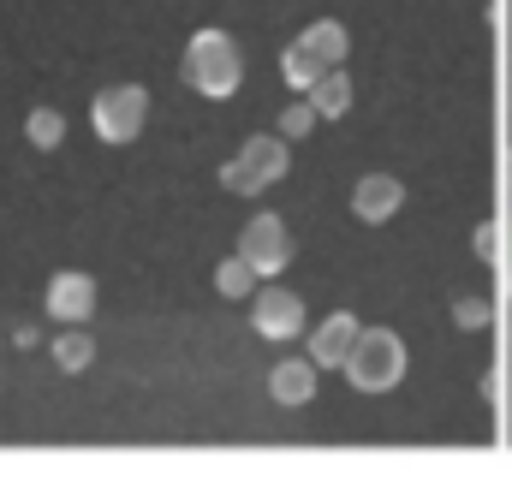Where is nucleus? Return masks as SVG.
Wrapping results in <instances>:
<instances>
[{"mask_svg": "<svg viewBox=\"0 0 512 482\" xmlns=\"http://www.w3.org/2000/svg\"><path fill=\"white\" fill-rule=\"evenodd\" d=\"M24 137H30L36 149H60V137H66V120H60L54 108H36V114L24 120Z\"/></svg>", "mask_w": 512, "mask_h": 482, "instance_id": "2eb2a0df", "label": "nucleus"}, {"mask_svg": "<svg viewBox=\"0 0 512 482\" xmlns=\"http://www.w3.org/2000/svg\"><path fill=\"white\" fill-rule=\"evenodd\" d=\"M251 322L262 340H298L304 334V298L286 286H256L251 292Z\"/></svg>", "mask_w": 512, "mask_h": 482, "instance_id": "0eeeda50", "label": "nucleus"}, {"mask_svg": "<svg viewBox=\"0 0 512 482\" xmlns=\"http://www.w3.org/2000/svg\"><path fill=\"white\" fill-rule=\"evenodd\" d=\"M54 363H60L66 375L90 369V363H96V340H90V334H78V322H66V334L54 340Z\"/></svg>", "mask_w": 512, "mask_h": 482, "instance_id": "ddd939ff", "label": "nucleus"}, {"mask_svg": "<svg viewBox=\"0 0 512 482\" xmlns=\"http://www.w3.org/2000/svg\"><path fill=\"white\" fill-rule=\"evenodd\" d=\"M215 292H221V298H251L256 292V268L245 262V256H227V262L215 268Z\"/></svg>", "mask_w": 512, "mask_h": 482, "instance_id": "4468645a", "label": "nucleus"}, {"mask_svg": "<svg viewBox=\"0 0 512 482\" xmlns=\"http://www.w3.org/2000/svg\"><path fill=\"white\" fill-rule=\"evenodd\" d=\"M239 256L256 268V280H274V274L292 262V233H286V221H280V215H256V221H245Z\"/></svg>", "mask_w": 512, "mask_h": 482, "instance_id": "423d86ee", "label": "nucleus"}, {"mask_svg": "<svg viewBox=\"0 0 512 482\" xmlns=\"http://www.w3.org/2000/svg\"><path fill=\"white\" fill-rule=\"evenodd\" d=\"M507 203H512V155H507Z\"/></svg>", "mask_w": 512, "mask_h": 482, "instance_id": "a211bd4d", "label": "nucleus"}, {"mask_svg": "<svg viewBox=\"0 0 512 482\" xmlns=\"http://www.w3.org/2000/svg\"><path fill=\"white\" fill-rule=\"evenodd\" d=\"M399 203H405V185H399L393 173H364L358 191H352V215L370 221V227H376V221H393Z\"/></svg>", "mask_w": 512, "mask_h": 482, "instance_id": "1a4fd4ad", "label": "nucleus"}, {"mask_svg": "<svg viewBox=\"0 0 512 482\" xmlns=\"http://www.w3.org/2000/svg\"><path fill=\"white\" fill-rule=\"evenodd\" d=\"M90 310H96V280L90 274H72L66 268V274L48 280V316L54 322H84Z\"/></svg>", "mask_w": 512, "mask_h": 482, "instance_id": "9d476101", "label": "nucleus"}, {"mask_svg": "<svg viewBox=\"0 0 512 482\" xmlns=\"http://www.w3.org/2000/svg\"><path fill=\"white\" fill-rule=\"evenodd\" d=\"M286 167H292L286 137H251V143L221 167V185H227L233 197H256V191H268L274 179H286Z\"/></svg>", "mask_w": 512, "mask_h": 482, "instance_id": "20e7f679", "label": "nucleus"}, {"mask_svg": "<svg viewBox=\"0 0 512 482\" xmlns=\"http://www.w3.org/2000/svg\"><path fill=\"white\" fill-rule=\"evenodd\" d=\"M358 334H364V322H358L352 310H334V316L310 334V363H316V369H322V363H328V369H340V363L352 358Z\"/></svg>", "mask_w": 512, "mask_h": 482, "instance_id": "6e6552de", "label": "nucleus"}, {"mask_svg": "<svg viewBox=\"0 0 512 482\" xmlns=\"http://www.w3.org/2000/svg\"><path fill=\"white\" fill-rule=\"evenodd\" d=\"M346 60V24H334V18H316L286 54H280V78L292 84V90H310L322 72H334Z\"/></svg>", "mask_w": 512, "mask_h": 482, "instance_id": "f03ea898", "label": "nucleus"}, {"mask_svg": "<svg viewBox=\"0 0 512 482\" xmlns=\"http://www.w3.org/2000/svg\"><path fill=\"white\" fill-rule=\"evenodd\" d=\"M340 369H346V381H352L358 393H387V387H399V375H405V340H399L393 328H364L358 346H352V358L340 363Z\"/></svg>", "mask_w": 512, "mask_h": 482, "instance_id": "7ed1b4c3", "label": "nucleus"}, {"mask_svg": "<svg viewBox=\"0 0 512 482\" xmlns=\"http://www.w3.org/2000/svg\"><path fill=\"white\" fill-rule=\"evenodd\" d=\"M310 131H316V108H310V102H292V108L280 114V137H286V143H298V137H310Z\"/></svg>", "mask_w": 512, "mask_h": 482, "instance_id": "dca6fc26", "label": "nucleus"}, {"mask_svg": "<svg viewBox=\"0 0 512 482\" xmlns=\"http://www.w3.org/2000/svg\"><path fill=\"white\" fill-rule=\"evenodd\" d=\"M268 393H274L280 405H310V399H316V363H310V358L274 363V375H268Z\"/></svg>", "mask_w": 512, "mask_h": 482, "instance_id": "9b49d317", "label": "nucleus"}, {"mask_svg": "<svg viewBox=\"0 0 512 482\" xmlns=\"http://www.w3.org/2000/svg\"><path fill=\"white\" fill-rule=\"evenodd\" d=\"M489 316H495L489 298H459V304H453V322H459L465 334H471V328H489Z\"/></svg>", "mask_w": 512, "mask_h": 482, "instance_id": "f3484780", "label": "nucleus"}, {"mask_svg": "<svg viewBox=\"0 0 512 482\" xmlns=\"http://www.w3.org/2000/svg\"><path fill=\"white\" fill-rule=\"evenodd\" d=\"M143 120H149V90L143 84H114L90 102V125H96L102 143H131L143 131Z\"/></svg>", "mask_w": 512, "mask_h": 482, "instance_id": "39448f33", "label": "nucleus"}, {"mask_svg": "<svg viewBox=\"0 0 512 482\" xmlns=\"http://www.w3.org/2000/svg\"><path fill=\"white\" fill-rule=\"evenodd\" d=\"M185 84H191L197 96H209V102L233 96V90L245 84V54H239V42H233L227 30H197V36L185 42Z\"/></svg>", "mask_w": 512, "mask_h": 482, "instance_id": "f257e3e1", "label": "nucleus"}, {"mask_svg": "<svg viewBox=\"0 0 512 482\" xmlns=\"http://www.w3.org/2000/svg\"><path fill=\"white\" fill-rule=\"evenodd\" d=\"M304 102L316 108V120H340V114L352 108V78H346V72L334 66V72H322V78H316V84L304 90Z\"/></svg>", "mask_w": 512, "mask_h": 482, "instance_id": "f8f14e48", "label": "nucleus"}]
</instances>
